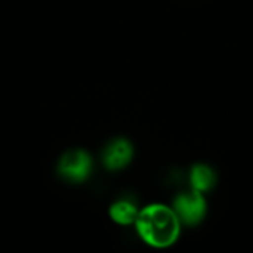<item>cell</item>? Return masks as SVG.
Masks as SVG:
<instances>
[{
    "instance_id": "obj_1",
    "label": "cell",
    "mask_w": 253,
    "mask_h": 253,
    "mask_svg": "<svg viewBox=\"0 0 253 253\" xmlns=\"http://www.w3.org/2000/svg\"><path fill=\"white\" fill-rule=\"evenodd\" d=\"M136 231L142 242L156 249L172 246L181 234V221L170 206L153 203L138 212Z\"/></svg>"
},
{
    "instance_id": "obj_2",
    "label": "cell",
    "mask_w": 253,
    "mask_h": 253,
    "mask_svg": "<svg viewBox=\"0 0 253 253\" xmlns=\"http://www.w3.org/2000/svg\"><path fill=\"white\" fill-rule=\"evenodd\" d=\"M172 209L182 225L194 227L205 219L208 212V202L203 193L191 190L176 196Z\"/></svg>"
},
{
    "instance_id": "obj_3",
    "label": "cell",
    "mask_w": 253,
    "mask_h": 253,
    "mask_svg": "<svg viewBox=\"0 0 253 253\" xmlns=\"http://www.w3.org/2000/svg\"><path fill=\"white\" fill-rule=\"evenodd\" d=\"M92 170V159L84 150H70L59 159L58 173L59 176L73 184L84 182Z\"/></svg>"
},
{
    "instance_id": "obj_4",
    "label": "cell",
    "mask_w": 253,
    "mask_h": 253,
    "mask_svg": "<svg viewBox=\"0 0 253 253\" xmlns=\"http://www.w3.org/2000/svg\"><path fill=\"white\" fill-rule=\"evenodd\" d=\"M133 157V147L125 138L111 139L102 150V163L108 170H120L126 168Z\"/></svg>"
},
{
    "instance_id": "obj_5",
    "label": "cell",
    "mask_w": 253,
    "mask_h": 253,
    "mask_svg": "<svg viewBox=\"0 0 253 253\" xmlns=\"http://www.w3.org/2000/svg\"><path fill=\"white\" fill-rule=\"evenodd\" d=\"M190 184H191V190L206 194L215 187L216 173L208 165H196L190 172Z\"/></svg>"
},
{
    "instance_id": "obj_6",
    "label": "cell",
    "mask_w": 253,
    "mask_h": 253,
    "mask_svg": "<svg viewBox=\"0 0 253 253\" xmlns=\"http://www.w3.org/2000/svg\"><path fill=\"white\" fill-rule=\"evenodd\" d=\"M138 212L139 211H138L136 205L127 199H120V200L114 202L110 208V216L119 225L135 224Z\"/></svg>"
}]
</instances>
